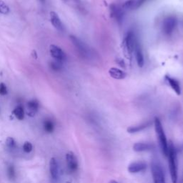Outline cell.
Masks as SVG:
<instances>
[{
    "instance_id": "1",
    "label": "cell",
    "mask_w": 183,
    "mask_h": 183,
    "mask_svg": "<svg viewBox=\"0 0 183 183\" xmlns=\"http://www.w3.org/2000/svg\"><path fill=\"white\" fill-rule=\"evenodd\" d=\"M167 158H168L169 169L172 181L173 183L177 182V150L172 141L168 142V152H167Z\"/></svg>"
},
{
    "instance_id": "2",
    "label": "cell",
    "mask_w": 183,
    "mask_h": 183,
    "mask_svg": "<svg viewBox=\"0 0 183 183\" xmlns=\"http://www.w3.org/2000/svg\"><path fill=\"white\" fill-rule=\"evenodd\" d=\"M154 130L158 137L159 144H160L161 150H162V154L165 157L167 155V152H168V142L167 140L166 135H165L164 129L162 125V123L158 117H155L154 121Z\"/></svg>"
},
{
    "instance_id": "3",
    "label": "cell",
    "mask_w": 183,
    "mask_h": 183,
    "mask_svg": "<svg viewBox=\"0 0 183 183\" xmlns=\"http://www.w3.org/2000/svg\"><path fill=\"white\" fill-rule=\"evenodd\" d=\"M137 41L135 39L134 34L132 32H128L127 36L123 42V48L124 52L125 53V56L127 59L131 60V56L132 52H134V47Z\"/></svg>"
},
{
    "instance_id": "4",
    "label": "cell",
    "mask_w": 183,
    "mask_h": 183,
    "mask_svg": "<svg viewBox=\"0 0 183 183\" xmlns=\"http://www.w3.org/2000/svg\"><path fill=\"white\" fill-rule=\"evenodd\" d=\"M151 170L154 183H165L164 172L158 162H156V161L152 162L151 165Z\"/></svg>"
},
{
    "instance_id": "5",
    "label": "cell",
    "mask_w": 183,
    "mask_h": 183,
    "mask_svg": "<svg viewBox=\"0 0 183 183\" xmlns=\"http://www.w3.org/2000/svg\"><path fill=\"white\" fill-rule=\"evenodd\" d=\"M69 37H70V40L72 42V44L76 47V49H77L78 52L83 57H88L89 55H90V49H89L88 46L84 44V42H82L77 37L71 35Z\"/></svg>"
},
{
    "instance_id": "6",
    "label": "cell",
    "mask_w": 183,
    "mask_h": 183,
    "mask_svg": "<svg viewBox=\"0 0 183 183\" xmlns=\"http://www.w3.org/2000/svg\"><path fill=\"white\" fill-rule=\"evenodd\" d=\"M49 52L51 56L56 61L62 62L66 60V54L62 51V49L60 47H57V46L53 45H50Z\"/></svg>"
},
{
    "instance_id": "7",
    "label": "cell",
    "mask_w": 183,
    "mask_h": 183,
    "mask_svg": "<svg viewBox=\"0 0 183 183\" xmlns=\"http://www.w3.org/2000/svg\"><path fill=\"white\" fill-rule=\"evenodd\" d=\"M177 25V20L175 17H168L164 20L163 22V32L165 34L169 35L173 33Z\"/></svg>"
},
{
    "instance_id": "8",
    "label": "cell",
    "mask_w": 183,
    "mask_h": 183,
    "mask_svg": "<svg viewBox=\"0 0 183 183\" xmlns=\"http://www.w3.org/2000/svg\"><path fill=\"white\" fill-rule=\"evenodd\" d=\"M110 14L111 17L116 19L118 22L123 21L124 18V9L119 5L112 4L110 6Z\"/></svg>"
},
{
    "instance_id": "9",
    "label": "cell",
    "mask_w": 183,
    "mask_h": 183,
    "mask_svg": "<svg viewBox=\"0 0 183 183\" xmlns=\"http://www.w3.org/2000/svg\"><path fill=\"white\" fill-rule=\"evenodd\" d=\"M66 160L69 170L72 172L77 170L78 168V161L75 154L72 152H69L66 154Z\"/></svg>"
},
{
    "instance_id": "10",
    "label": "cell",
    "mask_w": 183,
    "mask_h": 183,
    "mask_svg": "<svg viewBox=\"0 0 183 183\" xmlns=\"http://www.w3.org/2000/svg\"><path fill=\"white\" fill-rule=\"evenodd\" d=\"M147 168V164L142 161L134 162L128 166V172L130 173H138Z\"/></svg>"
},
{
    "instance_id": "11",
    "label": "cell",
    "mask_w": 183,
    "mask_h": 183,
    "mask_svg": "<svg viewBox=\"0 0 183 183\" xmlns=\"http://www.w3.org/2000/svg\"><path fill=\"white\" fill-rule=\"evenodd\" d=\"M50 19H51V23L52 24V25L54 26V27L56 29H57L60 32L64 31V25H63L60 17L58 16V14L56 12H50Z\"/></svg>"
},
{
    "instance_id": "12",
    "label": "cell",
    "mask_w": 183,
    "mask_h": 183,
    "mask_svg": "<svg viewBox=\"0 0 183 183\" xmlns=\"http://www.w3.org/2000/svg\"><path fill=\"white\" fill-rule=\"evenodd\" d=\"M153 149H154V145L151 143L137 142L133 145V150L137 152L150 151Z\"/></svg>"
},
{
    "instance_id": "13",
    "label": "cell",
    "mask_w": 183,
    "mask_h": 183,
    "mask_svg": "<svg viewBox=\"0 0 183 183\" xmlns=\"http://www.w3.org/2000/svg\"><path fill=\"white\" fill-rule=\"evenodd\" d=\"M39 110V103L36 100H31L27 103V114L29 117H34Z\"/></svg>"
},
{
    "instance_id": "14",
    "label": "cell",
    "mask_w": 183,
    "mask_h": 183,
    "mask_svg": "<svg viewBox=\"0 0 183 183\" xmlns=\"http://www.w3.org/2000/svg\"><path fill=\"white\" fill-rule=\"evenodd\" d=\"M134 54H135V57L137 60V63L139 67H142L144 65V56L142 53V50L140 47V45L138 42H137L135 47L134 49Z\"/></svg>"
},
{
    "instance_id": "15",
    "label": "cell",
    "mask_w": 183,
    "mask_h": 183,
    "mask_svg": "<svg viewBox=\"0 0 183 183\" xmlns=\"http://www.w3.org/2000/svg\"><path fill=\"white\" fill-rule=\"evenodd\" d=\"M109 74H110L111 77L114 78L115 80H123L127 76V74L125 72L118 68H116V67L110 68L109 70Z\"/></svg>"
},
{
    "instance_id": "16",
    "label": "cell",
    "mask_w": 183,
    "mask_h": 183,
    "mask_svg": "<svg viewBox=\"0 0 183 183\" xmlns=\"http://www.w3.org/2000/svg\"><path fill=\"white\" fill-rule=\"evenodd\" d=\"M151 125H152L151 122H147V123H142V124H141V125L129 127L127 128V132H129V133H131V134L137 133V132H141L144 130L147 129V128L149 127Z\"/></svg>"
},
{
    "instance_id": "17",
    "label": "cell",
    "mask_w": 183,
    "mask_h": 183,
    "mask_svg": "<svg viewBox=\"0 0 183 183\" xmlns=\"http://www.w3.org/2000/svg\"><path fill=\"white\" fill-rule=\"evenodd\" d=\"M49 170L52 178L56 180L59 177V167L58 163L55 158H52L49 162Z\"/></svg>"
},
{
    "instance_id": "18",
    "label": "cell",
    "mask_w": 183,
    "mask_h": 183,
    "mask_svg": "<svg viewBox=\"0 0 183 183\" xmlns=\"http://www.w3.org/2000/svg\"><path fill=\"white\" fill-rule=\"evenodd\" d=\"M166 78L169 84L171 87V88L175 91V92L177 94V95H181V88H180L179 82H178L177 80L174 79L173 77H167Z\"/></svg>"
},
{
    "instance_id": "19",
    "label": "cell",
    "mask_w": 183,
    "mask_h": 183,
    "mask_svg": "<svg viewBox=\"0 0 183 183\" xmlns=\"http://www.w3.org/2000/svg\"><path fill=\"white\" fill-rule=\"evenodd\" d=\"M13 113H14L15 117L19 120H22L24 117H25V112H24V109L21 106L17 107L13 111Z\"/></svg>"
},
{
    "instance_id": "20",
    "label": "cell",
    "mask_w": 183,
    "mask_h": 183,
    "mask_svg": "<svg viewBox=\"0 0 183 183\" xmlns=\"http://www.w3.org/2000/svg\"><path fill=\"white\" fill-rule=\"evenodd\" d=\"M124 10H131V9L137 8L136 0H127L123 5Z\"/></svg>"
},
{
    "instance_id": "21",
    "label": "cell",
    "mask_w": 183,
    "mask_h": 183,
    "mask_svg": "<svg viewBox=\"0 0 183 183\" xmlns=\"http://www.w3.org/2000/svg\"><path fill=\"white\" fill-rule=\"evenodd\" d=\"M44 128L45 130L48 133H51V132H53L54 128V125L53 122L50 119H47L44 123Z\"/></svg>"
},
{
    "instance_id": "22",
    "label": "cell",
    "mask_w": 183,
    "mask_h": 183,
    "mask_svg": "<svg viewBox=\"0 0 183 183\" xmlns=\"http://www.w3.org/2000/svg\"><path fill=\"white\" fill-rule=\"evenodd\" d=\"M10 12V8L5 2L0 1V13L3 14H7Z\"/></svg>"
},
{
    "instance_id": "23",
    "label": "cell",
    "mask_w": 183,
    "mask_h": 183,
    "mask_svg": "<svg viewBox=\"0 0 183 183\" xmlns=\"http://www.w3.org/2000/svg\"><path fill=\"white\" fill-rule=\"evenodd\" d=\"M51 68L53 69L54 71H60L62 69V64H61L60 62H58V61L55 60V62H52L51 63Z\"/></svg>"
},
{
    "instance_id": "24",
    "label": "cell",
    "mask_w": 183,
    "mask_h": 183,
    "mask_svg": "<svg viewBox=\"0 0 183 183\" xmlns=\"http://www.w3.org/2000/svg\"><path fill=\"white\" fill-rule=\"evenodd\" d=\"M6 145H7L8 147L11 148V149H14V148L16 147V142H15L14 139H13L12 137H8V138L6 139Z\"/></svg>"
},
{
    "instance_id": "25",
    "label": "cell",
    "mask_w": 183,
    "mask_h": 183,
    "mask_svg": "<svg viewBox=\"0 0 183 183\" xmlns=\"http://www.w3.org/2000/svg\"><path fill=\"white\" fill-rule=\"evenodd\" d=\"M23 150L25 152L29 153V152H30L32 150V145L29 142H26L23 145Z\"/></svg>"
},
{
    "instance_id": "26",
    "label": "cell",
    "mask_w": 183,
    "mask_h": 183,
    "mask_svg": "<svg viewBox=\"0 0 183 183\" xmlns=\"http://www.w3.org/2000/svg\"><path fill=\"white\" fill-rule=\"evenodd\" d=\"M7 94V89L4 83H0V95H6Z\"/></svg>"
},
{
    "instance_id": "27",
    "label": "cell",
    "mask_w": 183,
    "mask_h": 183,
    "mask_svg": "<svg viewBox=\"0 0 183 183\" xmlns=\"http://www.w3.org/2000/svg\"><path fill=\"white\" fill-rule=\"evenodd\" d=\"M8 175L10 178H14L15 177V172L13 166H10L8 168Z\"/></svg>"
},
{
    "instance_id": "28",
    "label": "cell",
    "mask_w": 183,
    "mask_h": 183,
    "mask_svg": "<svg viewBox=\"0 0 183 183\" xmlns=\"http://www.w3.org/2000/svg\"><path fill=\"white\" fill-rule=\"evenodd\" d=\"M145 1H146V0H139L138 2H137V7H139V6H140L142 4L144 3V2H145Z\"/></svg>"
},
{
    "instance_id": "29",
    "label": "cell",
    "mask_w": 183,
    "mask_h": 183,
    "mask_svg": "<svg viewBox=\"0 0 183 183\" xmlns=\"http://www.w3.org/2000/svg\"><path fill=\"white\" fill-rule=\"evenodd\" d=\"M39 1H40L42 4H45V2H46V0H39Z\"/></svg>"
},
{
    "instance_id": "30",
    "label": "cell",
    "mask_w": 183,
    "mask_h": 183,
    "mask_svg": "<svg viewBox=\"0 0 183 183\" xmlns=\"http://www.w3.org/2000/svg\"><path fill=\"white\" fill-rule=\"evenodd\" d=\"M110 183H118V182H117V181H115V180H111Z\"/></svg>"
},
{
    "instance_id": "31",
    "label": "cell",
    "mask_w": 183,
    "mask_h": 183,
    "mask_svg": "<svg viewBox=\"0 0 183 183\" xmlns=\"http://www.w3.org/2000/svg\"><path fill=\"white\" fill-rule=\"evenodd\" d=\"M62 1H64V2H68V0H62Z\"/></svg>"
}]
</instances>
